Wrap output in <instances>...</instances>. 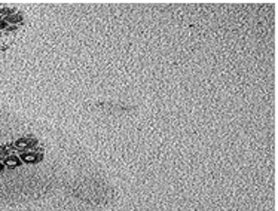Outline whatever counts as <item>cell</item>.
Here are the masks:
<instances>
[{
    "label": "cell",
    "instance_id": "cell-1",
    "mask_svg": "<svg viewBox=\"0 0 278 211\" xmlns=\"http://www.w3.org/2000/svg\"><path fill=\"white\" fill-rule=\"evenodd\" d=\"M20 21H21V16H18V15H11V16H7V22L16 24V22H20Z\"/></svg>",
    "mask_w": 278,
    "mask_h": 211
},
{
    "label": "cell",
    "instance_id": "cell-2",
    "mask_svg": "<svg viewBox=\"0 0 278 211\" xmlns=\"http://www.w3.org/2000/svg\"><path fill=\"white\" fill-rule=\"evenodd\" d=\"M24 161L25 162H34L36 161V155H31V153H27V155H24Z\"/></svg>",
    "mask_w": 278,
    "mask_h": 211
},
{
    "label": "cell",
    "instance_id": "cell-3",
    "mask_svg": "<svg viewBox=\"0 0 278 211\" xmlns=\"http://www.w3.org/2000/svg\"><path fill=\"white\" fill-rule=\"evenodd\" d=\"M6 164H7V165H16V164H18V159H15V158H11V159H7Z\"/></svg>",
    "mask_w": 278,
    "mask_h": 211
},
{
    "label": "cell",
    "instance_id": "cell-4",
    "mask_svg": "<svg viewBox=\"0 0 278 211\" xmlns=\"http://www.w3.org/2000/svg\"><path fill=\"white\" fill-rule=\"evenodd\" d=\"M0 14H2V15H9L11 11L9 9H2V11H0Z\"/></svg>",
    "mask_w": 278,
    "mask_h": 211
},
{
    "label": "cell",
    "instance_id": "cell-5",
    "mask_svg": "<svg viewBox=\"0 0 278 211\" xmlns=\"http://www.w3.org/2000/svg\"><path fill=\"white\" fill-rule=\"evenodd\" d=\"M2 27H5V22H3V21H0V28H2Z\"/></svg>",
    "mask_w": 278,
    "mask_h": 211
}]
</instances>
